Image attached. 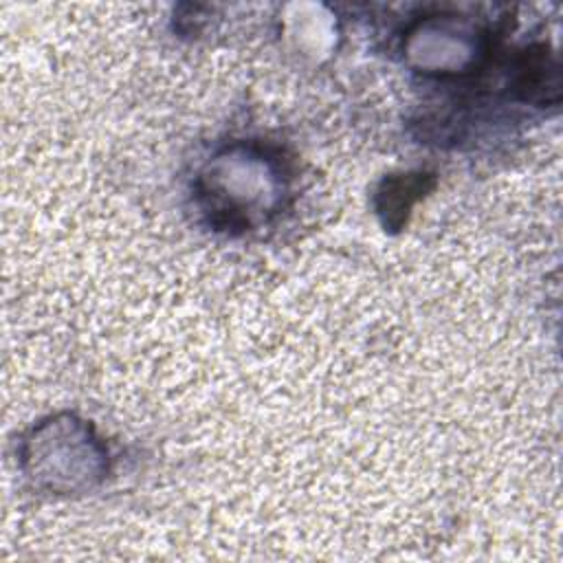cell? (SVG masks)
Segmentation results:
<instances>
[{"mask_svg": "<svg viewBox=\"0 0 563 563\" xmlns=\"http://www.w3.org/2000/svg\"><path fill=\"white\" fill-rule=\"evenodd\" d=\"M282 167L264 152L233 147L216 156L202 176L209 209L231 224H251L277 207L284 191Z\"/></svg>", "mask_w": 563, "mask_h": 563, "instance_id": "7a4b0ae2", "label": "cell"}, {"mask_svg": "<svg viewBox=\"0 0 563 563\" xmlns=\"http://www.w3.org/2000/svg\"><path fill=\"white\" fill-rule=\"evenodd\" d=\"M405 40L409 62L433 75L464 73L482 53V31L457 15H431L418 22Z\"/></svg>", "mask_w": 563, "mask_h": 563, "instance_id": "3957f363", "label": "cell"}, {"mask_svg": "<svg viewBox=\"0 0 563 563\" xmlns=\"http://www.w3.org/2000/svg\"><path fill=\"white\" fill-rule=\"evenodd\" d=\"M24 473L53 493L90 488L106 466V451L90 424L73 416H55L37 424L22 446Z\"/></svg>", "mask_w": 563, "mask_h": 563, "instance_id": "6da1fadb", "label": "cell"}]
</instances>
